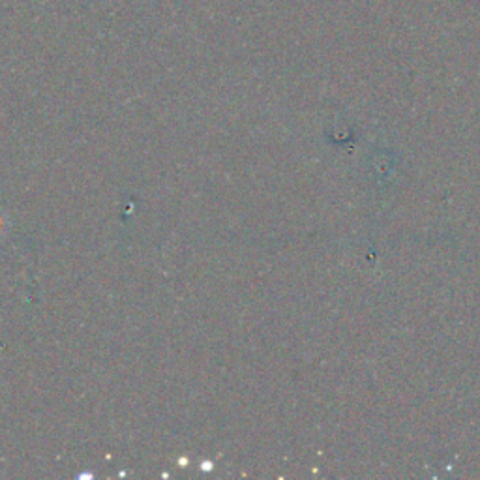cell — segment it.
I'll list each match as a JSON object with an SVG mask.
<instances>
[{
	"label": "cell",
	"instance_id": "6da1fadb",
	"mask_svg": "<svg viewBox=\"0 0 480 480\" xmlns=\"http://www.w3.org/2000/svg\"><path fill=\"white\" fill-rule=\"evenodd\" d=\"M8 227H10V220H8V216H6V212H5V210H0V238H3V236L6 235Z\"/></svg>",
	"mask_w": 480,
	"mask_h": 480
}]
</instances>
